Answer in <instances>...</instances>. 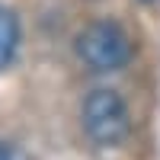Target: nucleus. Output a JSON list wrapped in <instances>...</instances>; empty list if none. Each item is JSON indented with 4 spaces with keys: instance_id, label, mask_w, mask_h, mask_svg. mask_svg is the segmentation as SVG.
Here are the masks:
<instances>
[{
    "instance_id": "obj_2",
    "label": "nucleus",
    "mask_w": 160,
    "mask_h": 160,
    "mask_svg": "<svg viewBox=\"0 0 160 160\" xmlns=\"http://www.w3.org/2000/svg\"><path fill=\"white\" fill-rule=\"evenodd\" d=\"M83 131L96 148H118L125 144V138L131 135V112L128 102L118 96L115 90H93L83 99Z\"/></svg>"
},
{
    "instance_id": "obj_1",
    "label": "nucleus",
    "mask_w": 160,
    "mask_h": 160,
    "mask_svg": "<svg viewBox=\"0 0 160 160\" xmlns=\"http://www.w3.org/2000/svg\"><path fill=\"white\" fill-rule=\"evenodd\" d=\"M131 55H135L131 35L112 19H96L83 26L77 35V58L96 74H112L128 68Z\"/></svg>"
},
{
    "instance_id": "obj_3",
    "label": "nucleus",
    "mask_w": 160,
    "mask_h": 160,
    "mask_svg": "<svg viewBox=\"0 0 160 160\" xmlns=\"http://www.w3.org/2000/svg\"><path fill=\"white\" fill-rule=\"evenodd\" d=\"M19 38H22V29H19V19L10 7L0 3V71L16 58L19 51Z\"/></svg>"
},
{
    "instance_id": "obj_4",
    "label": "nucleus",
    "mask_w": 160,
    "mask_h": 160,
    "mask_svg": "<svg viewBox=\"0 0 160 160\" xmlns=\"http://www.w3.org/2000/svg\"><path fill=\"white\" fill-rule=\"evenodd\" d=\"M0 160H26V154H22L19 148H13V144L0 141Z\"/></svg>"
}]
</instances>
